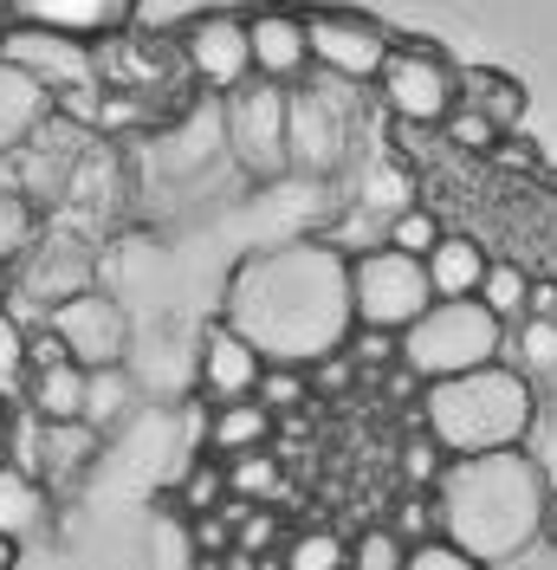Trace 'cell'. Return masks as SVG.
<instances>
[{"label": "cell", "mask_w": 557, "mask_h": 570, "mask_svg": "<svg viewBox=\"0 0 557 570\" xmlns=\"http://www.w3.org/2000/svg\"><path fill=\"white\" fill-rule=\"evenodd\" d=\"M221 324L241 331L260 363L317 370L350 337V253L331 240L246 253L221 292Z\"/></svg>", "instance_id": "obj_1"}, {"label": "cell", "mask_w": 557, "mask_h": 570, "mask_svg": "<svg viewBox=\"0 0 557 570\" xmlns=\"http://www.w3.org/2000/svg\"><path fill=\"white\" fill-rule=\"evenodd\" d=\"M434 499V525L448 544H460L473 564H512L525 558L538 532L551 525V480L525 448L506 454H467L448 461L441 480L428 487Z\"/></svg>", "instance_id": "obj_2"}, {"label": "cell", "mask_w": 557, "mask_h": 570, "mask_svg": "<svg viewBox=\"0 0 557 570\" xmlns=\"http://www.w3.org/2000/svg\"><path fill=\"white\" fill-rule=\"evenodd\" d=\"M531 422H538V383L519 376L512 363H487V370H467V376L421 390V434L448 461L525 448Z\"/></svg>", "instance_id": "obj_3"}, {"label": "cell", "mask_w": 557, "mask_h": 570, "mask_svg": "<svg viewBox=\"0 0 557 570\" xmlns=\"http://www.w3.org/2000/svg\"><path fill=\"white\" fill-rule=\"evenodd\" d=\"M395 363L421 390L448 383V376H467V370H487V363H506V324L492 318L480 298H434L395 337Z\"/></svg>", "instance_id": "obj_4"}, {"label": "cell", "mask_w": 557, "mask_h": 570, "mask_svg": "<svg viewBox=\"0 0 557 570\" xmlns=\"http://www.w3.org/2000/svg\"><path fill=\"white\" fill-rule=\"evenodd\" d=\"M377 98L402 130H441L460 105V66L428 39H395L377 71Z\"/></svg>", "instance_id": "obj_5"}, {"label": "cell", "mask_w": 557, "mask_h": 570, "mask_svg": "<svg viewBox=\"0 0 557 570\" xmlns=\"http://www.w3.org/2000/svg\"><path fill=\"white\" fill-rule=\"evenodd\" d=\"M356 137L350 85L338 78H305L285 91V169L299 176H338Z\"/></svg>", "instance_id": "obj_6"}, {"label": "cell", "mask_w": 557, "mask_h": 570, "mask_svg": "<svg viewBox=\"0 0 557 570\" xmlns=\"http://www.w3.org/2000/svg\"><path fill=\"white\" fill-rule=\"evenodd\" d=\"M434 305L421 259L389 247H363L350 253V331H389L402 337L409 324Z\"/></svg>", "instance_id": "obj_7"}, {"label": "cell", "mask_w": 557, "mask_h": 570, "mask_svg": "<svg viewBox=\"0 0 557 570\" xmlns=\"http://www.w3.org/2000/svg\"><path fill=\"white\" fill-rule=\"evenodd\" d=\"M389 46H395V33L377 13H363V7H305V52H312L317 78L377 85Z\"/></svg>", "instance_id": "obj_8"}, {"label": "cell", "mask_w": 557, "mask_h": 570, "mask_svg": "<svg viewBox=\"0 0 557 570\" xmlns=\"http://www.w3.org/2000/svg\"><path fill=\"white\" fill-rule=\"evenodd\" d=\"M169 46H175V66L188 71L202 91H214V98H234L246 78H253V66H246V20L234 7L188 13L169 33Z\"/></svg>", "instance_id": "obj_9"}, {"label": "cell", "mask_w": 557, "mask_h": 570, "mask_svg": "<svg viewBox=\"0 0 557 570\" xmlns=\"http://www.w3.org/2000/svg\"><path fill=\"white\" fill-rule=\"evenodd\" d=\"M221 142L253 181L285 176V91L246 78L234 98H221Z\"/></svg>", "instance_id": "obj_10"}, {"label": "cell", "mask_w": 557, "mask_h": 570, "mask_svg": "<svg viewBox=\"0 0 557 570\" xmlns=\"http://www.w3.org/2000/svg\"><path fill=\"white\" fill-rule=\"evenodd\" d=\"M39 324L59 337L66 363H78V370H117L130 356V312H124V298H110L105 285L52 305Z\"/></svg>", "instance_id": "obj_11"}, {"label": "cell", "mask_w": 557, "mask_h": 570, "mask_svg": "<svg viewBox=\"0 0 557 570\" xmlns=\"http://www.w3.org/2000/svg\"><path fill=\"white\" fill-rule=\"evenodd\" d=\"M246 66L260 85H305L312 78V52H305V7H285V0H260L246 7Z\"/></svg>", "instance_id": "obj_12"}, {"label": "cell", "mask_w": 557, "mask_h": 570, "mask_svg": "<svg viewBox=\"0 0 557 570\" xmlns=\"http://www.w3.org/2000/svg\"><path fill=\"white\" fill-rule=\"evenodd\" d=\"M0 13H7V27H27V33L105 46V39L130 33L137 0H0Z\"/></svg>", "instance_id": "obj_13"}, {"label": "cell", "mask_w": 557, "mask_h": 570, "mask_svg": "<svg viewBox=\"0 0 557 570\" xmlns=\"http://www.w3.org/2000/svg\"><path fill=\"white\" fill-rule=\"evenodd\" d=\"M260 370H266V363H260V351L246 344L241 331H227L221 318L202 331V351H195V390L208 395L214 409H221V402H253Z\"/></svg>", "instance_id": "obj_14"}, {"label": "cell", "mask_w": 557, "mask_h": 570, "mask_svg": "<svg viewBox=\"0 0 557 570\" xmlns=\"http://www.w3.org/2000/svg\"><path fill=\"white\" fill-rule=\"evenodd\" d=\"M0 59L20 66L27 78H39V85H52V91H85V85H98V71H91V46H78V39H52V33L7 27Z\"/></svg>", "instance_id": "obj_15"}, {"label": "cell", "mask_w": 557, "mask_h": 570, "mask_svg": "<svg viewBox=\"0 0 557 570\" xmlns=\"http://www.w3.org/2000/svg\"><path fill=\"white\" fill-rule=\"evenodd\" d=\"M13 292L20 298H39L52 312V305H66L78 292H91V253H78V240H39L13 266Z\"/></svg>", "instance_id": "obj_16"}, {"label": "cell", "mask_w": 557, "mask_h": 570, "mask_svg": "<svg viewBox=\"0 0 557 570\" xmlns=\"http://www.w3.org/2000/svg\"><path fill=\"white\" fill-rule=\"evenodd\" d=\"M98 448H105V434L85 422H52V428H33V454L39 461L27 466L39 487L52 493V487H71V480H85L91 466H98Z\"/></svg>", "instance_id": "obj_17"}, {"label": "cell", "mask_w": 557, "mask_h": 570, "mask_svg": "<svg viewBox=\"0 0 557 570\" xmlns=\"http://www.w3.org/2000/svg\"><path fill=\"white\" fill-rule=\"evenodd\" d=\"M46 519H52V493L20 461H0V538L20 551L27 538L46 532Z\"/></svg>", "instance_id": "obj_18"}, {"label": "cell", "mask_w": 557, "mask_h": 570, "mask_svg": "<svg viewBox=\"0 0 557 570\" xmlns=\"http://www.w3.org/2000/svg\"><path fill=\"white\" fill-rule=\"evenodd\" d=\"M492 253L473 240V234H441V247L421 259V273H428V292L434 298H473L480 279H487Z\"/></svg>", "instance_id": "obj_19"}, {"label": "cell", "mask_w": 557, "mask_h": 570, "mask_svg": "<svg viewBox=\"0 0 557 570\" xmlns=\"http://www.w3.org/2000/svg\"><path fill=\"white\" fill-rule=\"evenodd\" d=\"M20 402H27L33 428L78 422V415H85V370H78V363H46V370H27Z\"/></svg>", "instance_id": "obj_20"}, {"label": "cell", "mask_w": 557, "mask_h": 570, "mask_svg": "<svg viewBox=\"0 0 557 570\" xmlns=\"http://www.w3.org/2000/svg\"><path fill=\"white\" fill-rule=\"evenodd\" d=\"M273 448V415L260 402H221L208 415V461H241Z\"/></svg>", "instance_id": "obj_21"}, {"label": "cell", "mask_w": 557, "mask_h": 570, "mask_svg": "<svg viewBox=\"0 0 557 570\" xmlns=\"http://www.w3.org/2000/svg\"><path fill=\"white\" fill-rule=\"evenodd\" d=\"M460 105L480 110L492 130L506 137V130H519L525 117V85L512 71H492V66H460Z\"/></svg>", "instance_id": "obj_22"}, {"label": "cell", "mask_w": 557, "mask_h": 570, "mask_svg": "<svg viewBox=\"0 0 557 570\" xmlns=\"http://www.w3.org/2000/svg\"><path fill=\"white\" fill-rule=\"evenodd\" d=\"M130 409H137V383H130L124 363H117V370H85V415H78V422L105 434V428H117Z\"/></svg>", "instance_id": "obj_23"}, {"label": "cell", "mask_w": 557, "mask_h": 570, "mask_svg": "<svg viewBox=\"0 0 557 570\" xmlns=\"http://www.w3.org/2000/svg\"><path fill=\"white\" fill-rule=\"evenodd\" d=\"M473 298H480V305H487V312H492L499 324H506V331H512V324H525L531 273H525V266H512V259H492L487 279H480V292H473Z\"/></svg>", "instance_id": "obj_24"}, {"label": "cell", "mask_w": 557, "mask_h": 570, "mask_svg": "<svg viewBox=\"0 0 557 570\" xmlns=\"http://www.w3.org/2000/svg\"><path fill=\"white\" fill-rule=\"evenodd\" d=\"M273 558H278V570H344L350 538H338L331 525H312V532H292Z\"/></svg>", "instance_id": "obj_25"}, {"label": "cell", "mask_w": 557, "mask_h": 570, "mask_svg": "<svg viewBox=\"0 0 557 570\" xmlns=\"http://www.w3.org/2000/svg\"><path fill=\"white\" fill-rule=\"evenodd\" d=\"M39 240H46V220H39V208L20 195V188H0V259H7V266H20Z\"/></svg>", "instance_id": "obj_26"}, {"label": "cell", "mask_w": 557, "mask_h": 570, "mask_svg": "<svg viewBox=\"0 0 557 570\" xmlns=\"http://www.w3.org/2000/svg\"><path fill=\"white\" fill-rule=\"evenodd\" d=\"M221 473H227V499H241V505H273L285 487L278 454H241V461H221Z\"/></svg>", "instance_id": "obj_27"}, {"label": "cell", "mask_w": 557, "mask_h": 570, "mask_svg": "<svg viewBox=\"0 0 557 570\" xmlns=\"http://www.w3.org/2000/svg\"><path fill=\"white\" fill-rule=\"evenodd\" d=\"M441 234H448V227H441V220H434V214L421 208H402V214H389L383 220V240H377V247H389V253H409V259H428V253L441 247Z\"/></svg>", "instance_id": "obj_28"}, {"label": "cell", "mask_w": 557, "mask_h": 570, "mask_svg": "<svg viewBox=\"0 0 557 570\" xmlns=\"http://www.w3.org/2000/svg\"><path fill=\"white\" fill-rule=\"evenodd\" d=\"M221 499H227V473H221V461H202L188 466V480H182V493L169 499L175 519H202V512H221Z\"/></svg>", "instance_id": "obj_29"}, {"label": "cell", "mask_w": 557, "mask_h": 570, "mask_svg": "<svg viewBox=\"0 0 557 570\" xmlns=\"http://www.w3.org/2000/svg\"><path fill=\"white\" fill-rule=\"evenodd\" d=\"M253 402H260V409L278 422V415H292L299 402H312V376H305V370H285V363H266V370H260V390H253Z\"/></svg>", "instance_id": "obj_30"}, {"label": "cell", "mask_w": 557, "mask_h": 570, "mask_svg": "<svg viewBox=\"0 0 557 570\" xmlns=\"http://www.w3.org/2000/svg\"><path fill=\"white\" fill-rule=\"evenodd\" d=\"M409 564V544L395 538V525H363L350 538V564L344 570H402Z\"/></svg>", "instance_id": "obj_31"}, {"label": "cell", "mask_w": 557, "mask_h": 570, "mask_svg": "<svg viewBox=\"0 0 557 570\" xmlns=\"http://www.w3.org/2000/svg\"><path fill=\"white\" fill-rule=\"evenodd\" d=\"M20 383H27V324L0 305V402L20 395Z\"/></svg>", "instance_id": "obj_32"}, {"label": "cell", "mask_w": 557, "mask_h": 570, "mask_svg": "<svg viewBox=\"0 0 557 570\" xmlns=\"http://www.w3.org/2000/svg\"><path fill=\"white\" fill-rule=\"evenodd\" d=\"M278 544H285V538H278L273 505H246L241 525H234V551H241V558H260V551H278Z\"/></svg>", "instance_id": "obj_33"}, {"label": "cell", "mask_w": 557, "mask_h": 570, "mask_svg": "<svg viewBox=\"0 0 557 570\" xmlns=\"http://www.w3.org/2000/svg\"><path fill=\"white\" fill-rule=\"evenodd\" d=\"M441 130H448L453 149H473V156H492V149H499V130H492L480 110H467V105H453V117L441 124Z\"/></svg>", "instance_id": "obj_34"}, {"label": "cell", "mask_w": 557, "mask_h": 570, "mask_svg": "<svg viewBox=\"0 0 557 570\" xmlns=\"http://www.w3.org/2000/svg\"><path fill=\"white\" fill-rule=\"evenodd\" d=\"M344 356H350V370H395V337L389 331H350Z\"/></svg>", "instance_id": "obj_35"}, {"label": "cell", "mask_w": 557, "mask_h": 570, "mask_svg": "<svg viewBox=\"0 0 557 570\" xmlns=\"http://www.w3.org/2000/svg\"><path fill=\"white\" fill-rule=\"evenodd\" d=\"M402 570H487V564H473L460 544H448V538H421V544H409V564Z\"/></svg>", "instance_id": "obj_36"}, {"label": "cell", "mask_w": 557, "mask_h": 570, "mask_svg": "<svg viewBox=\"0 0 557 570\" xmlns=\"http://www.w3.org/2000/svg\"><path fill=\"white\" fill-rule=\"evenodd\" d=\"M409 480H421V487H434V480H441V466H448V454H441V448H434V441H428V434H421L416 448H409Z\"/></svg>", "instance_id": "obj_37"}, {"label": "cell", "mask_w": 557, "mask_h": 570, "mask_svg": "<svg viewBox=\"0 0 557 570\" xmlns=\"http://www.w3.org/2000/svg\"><path fill=\"white\" fill-rule=\"evenodd\" d=\"M525 318H557V285L531 279V298H525Z\"/></svg>", "instance_id": "obj_38"}, {"label": "cell", "mask_w": 557, "mask_h": 570, "mask_svg": "<svg viewBox=\"0 0 557 570\" xmlns=\"http://www.w3.org/2000/svg\"><path fill=\"white\" fill-rule=\"evenodd\" d=\"M7 298H13V266L0 259V305H7Z\"/></svg>", "instance_id": "obj_39"}, {"label": "cell", "mask_w": 557, "mask_h": 570, "mask_svg": "<svg viewBox=\"0 0 557 570\" xmlns=\"http://www.w3.org/2000/svg\"><path fill=\"white\" fill-rule=\"evenodd\" d=\"M13 564H20V551H13V544L0 538V570H13Z\"/></svg>", "instance_id": "obj_40"}]
</instances>
